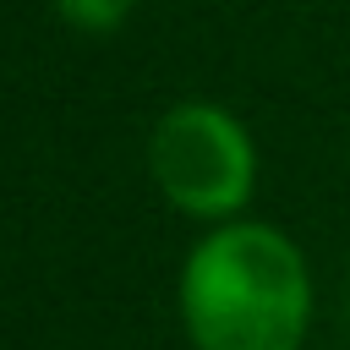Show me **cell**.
<instances>
[{
  "label": "cell",
  "instance_id": "obj_1",
  "mask_svg": "<svg viewBox=\"0 0 350 350\" xmlns=\"http://www.w3.org/2000/svg\"><path fill=\"white\" fill-rule=\"evenodd\" d=\"M180 312L197 350H301L306 262L273 224H224L186 257Z\"/></svg>",
  "mask_w": 350,
  "mask_h": 350
},
{
  "label": "cell",
  "instance_id": "obj_3",
  "mask_svg": "<svg viewBox=\"0 0 350 350\" xmlns=\"http://www.w3.org/2000/svg\"><path fill=\"white\" fill-rule=\"evenodd\" d=\"M55 5H60V16H66L71 27H82V33H109V27H120L126 11H131V0H55Z\"/></svg>",
  "mask_w": 350,
  "mask_h": 350
},
{
  "label": "cell",
  "instance_id": "obj_2",
  "mask_svg": "<svg viewBox=\"0 0 350 350\" xmlns=\"http://www.w3.org/2000/svg\"><path fill=\"white\" fill-rule=\"evenodd\" d=\"M159 191L191 219H224L252 191V142L219 104H175L148 142Z\"/></svg>",
  "mask_w": 350,
  "mask_h": 350
}]
</instances>
